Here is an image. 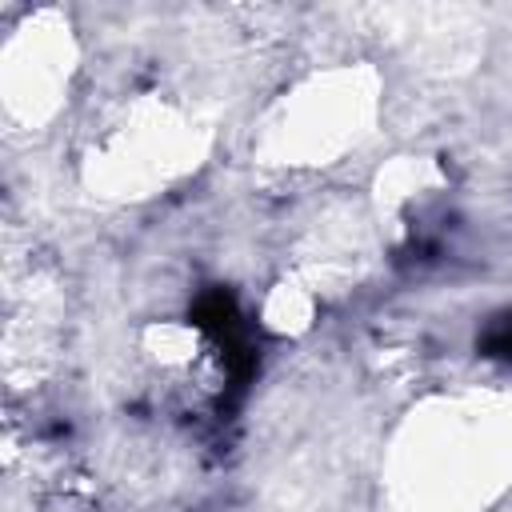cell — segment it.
Returning <instances> with one entry per match:
<instances>
[{
    "instance_id": "6",
    "label": "cell",
    "mask_w": 512,
    "mask_h": 512,
    "mask_svg": "<svg viewBox=\"0 0 512 512\" xmlns=\"http://www.w3.org/2000/svg\"><path fill=\"white\" fill-rule=\"evenodd\" d=\"M140 356L152 380L180 404H208L220 396L224 384V356L216 336L188 316H160L148 320L140 332Z\"/></svg>"
},
{
    "instance_id": "5",
    "label": "cell",
    "mask_w": 512,
    "mask_h": 512,
    "mask_svg": "<svg viewBox=\"0 0 512 512\" xmlns=\"http://www.w3.org/2000/svg\"><path fill=\"white\" fill-rule=\"evenodd\" d=\"M452 172L424 152L392 156L376 168L368 192V216L380 232L384 248H412L420 244L448 212Z\"/></svg>"
},
{
    "instance_id": "1",
    "label": "cell",
    "mask_w": 512,
    "mask_h": 512,
    "mask_svg": "<svg viewBox=\"0 0 512 512\" xmlns=\"http://www.w3.org/2000/svg\"><path fill=\"white\" fill-rule=\"evenodd\" d=\"M512 488V392L464 380L412 400L380 456V512H492Z\"/></svg>"
},
{
    "instance_id": "2",
    "label": "cell",
    "mask_w": 512,
    "mask_h": 512,
    "mask_svg": "<svg viewBox=\"0 0 512 512\" xmlns=\"http://www.w3.org/2000/svg\"><path fill=\"white\" fill-rule=\"evenodd\" d=\"M384 76L372 60H320L288 76L252 120L248 156L280 180L328 176L380 128Z\"/></svg>"
},
{
    "instance_id": "3",
    "label": "cell",
    "mask_w": 512,
    "mask_h": 512,
    "mask_svg": "<svg viewBox=\"0 0 512 512\" xmlns=\"http://www.w3.org/2000/svg\"><path fill=\"white\" fill-rule=\"evenodd\" d=\"M208 160V124L172 88L136 84L108 100L76 152V180L100 204H152Z\"/></svg>"
},
{
    "instance_id": "4",
    "label": "cell",
    "mask_w": 512,
    "mask_h": 512,
    "mask_svg": "<svg viewBox=\"0 0 512 512\" xmlns=\"http://www.w3.org/2000/svg\"><path fill=\"white\" fill-rule=\"evenodd\" d=\"M80 80V44L68 20L52 8L28 12L24 24H16L4 36L0 48V100L4 120L24 132L52 128L68 100L76 96Z\"/></svg>"
}]
</instances>
